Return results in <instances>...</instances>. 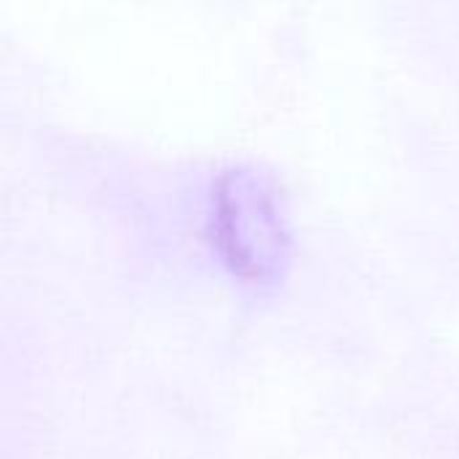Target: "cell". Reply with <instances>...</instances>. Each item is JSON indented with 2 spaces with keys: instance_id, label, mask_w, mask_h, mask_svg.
Segmentation results:
<instances>
[{
  "instance_id": "cell-1",
  "label": "cell",
  "mask_w": 459,
  "mask_h": 459,
  "mask_svg": "<svg viewBox=\"0 0 459 459\" xmlns=\"http://www.w3.org/2000/svg\"><path fill=\"white\" fill-rule=\"evenodd\" d=\"M210 234L221 261L242 282L274 285L290 264V226L280 188L253 164H234L218 175Z\"/></svg>"
}]
</instances>
